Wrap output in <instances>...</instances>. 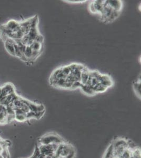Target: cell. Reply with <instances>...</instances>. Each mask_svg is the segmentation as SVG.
I'll list each match as a JSON object with an SVG mask.
<instances>
[{
    "mask_svg": "<svg viewBox=\"0 0 141 158\" xmlns=\"http://www.w3.org/2000/svg\"><path fill=\"white\" fill-rule=\"evenodd\" d=\"M39 142L42 145H61L65 142L63 139L57 134H49L40 137Z\"/></svg>",
    "mask_w": 141,
    "mask_h": 158,
    "instance_id": "6da1fadb",
    "label": "cell"
},
{
    "mask_svg": "<svg viewBox=\"0 0 141 158\" xmlns=\"http://www.w3.org/2000/svg\"><path fill=\"white\" fill-rule=\"evenodd\" d=\"M115 158H119L128 149V141L122 138H117L113 143Z\"/></svg>",
    "mask_w": 141,
    "mask_h": 158,
    "instance_id": "7a4b0ae2",
    "label": "cell"
},
{
    "mask_svg": "<svg viewBox=\"0 0 141 158\" xmlns=\"http://www.w3.org/2000/svg\"><path fill=\"white\" fill-rule=\"evenodd\" d=\"M73 152H74L73 148L71 145L64 142L58 145L55 154L59 158H66Z\"/></svg>",
    "mask_w": 141,
    "mask_h": 158,
    "instance_id": "3957f363",
    "label": "cell"
},
{
    "mask_svg": "<svg viewBox=\"0 0 141 158\" xmlns=\"http://www.w3.org/2000/svg\"><path fill=\"white\" fill-rule=\"evenodd\" d=\"M58 145H41L39 147L40 153L46 157L54 154L58 148Z\"/></svg>",
    "mask_w": 141,
    "mask_h": 158,
    "instance_id": "277c9868",
    "label": "cell"
},
{
    "mask_svg": "<svg viewBox=\"0 0 141 158\" xmlns=\"http://www.w3.org/2000/svg\"><path fill=\"white\" fill-rule=\"evenodd\" d=\"M25 101L29 107L30 111L31 112H45V107L43 104L35 103L27 99H25Z\"/></svg>",
    "mask_w": 141,
    "mask_h": 158,
    "instance_id": "5b68a950",
    "label": "cell"
},
{
    "mask_svg": "<svg viewBox=\"0 0 141 158\" xmlns=\"http://www.w3.org/2000/svg\"><path fill=\"white\" fill-rule=\"evenodd\" d=\"M1 98L0 100H1L2 98L7 96L9 94L15 93L14 86L13 85H12L11 83H6L3 87L1 88Z\"/></svg>",
    "mask_w": 141,
    "mask_h": 158,
    "instance_id": "8992f818",
    "label": "cell"
},
{
    "mask_svg": "<svg viewBox=\"0 0 141 158\" xmlns=\"http://www.w3.org/2000/svg\"><path fill=\"white\" fill-rule=\"evenodd\" d=\"M8 124V112L6 106L0 104V125Z\"/></svg>",
    "mask_w": 141,
    "mask_h": 158,
    "instance_id": "52a82bcc",
    "label": "cell"
},
{
    "mask_svg": "<svg viewBox=\"0 0 141 158\" xmlns=\"http://www.w3.org/2000/svg\"><path fill=\"white\" fill-rule=\"evenodd\" d=\"M15 120L19 122H23L28 120L27 113H24L21 110H15Z\"/></svg>",
    "mask_w": 141,
    "mask_h": 158,
    "instance_id": "ba28073f",
    "label": "cell"
},
{
    "mask_svg": "<svg viewBox=\"0 0 141 158\" xmlns=\"http://www.w3.org/2000/svg\"><path fill=\"white\" fill-rule=\"evenodd\" d=\"M45 112H29L27 113V118L28 120H29L32 118H35L36 120H39L43 116Z\"/></svg>",
    "mask_w": 141,
    "mask_h": 158,
    "instance_id": "9c48e42d",
    "label": "cell"
},
{
    "mask_svg": "<svg viewBox=\"0 0 141 158\" xmlns=\"http://www.w3.org/2000/svg\"><path fill=\"white\" fill-rule=\"evenodd\" d=\"M133 88L136 95L141 99V79L139 78L136 82L133 83Z\"/></svg>",
    "mask_w": 141,
    "mask_h": 158,
    "instance_id": "30bf717a",
    "label": "cell"
},
{
    "mask_svg": "<svg viewBox=\"0 0 141 158\" xmlns=\"http://www.w3.org/2000/svg\"><path fill=\"white\" fill-rule=\"evenodd\" d=\"M104 158H115L112 143H111V145H109V147L107 148V150L106 151Z\"/></svg>",
    "mask_w": 141,
    "mask_h": 158,
    "instance_id": "8fae6325",
    "label": "cell"
},
{
    "mask_svg": "<svg viewBox=\"0 0 141 158\" xmlns=\"http://www.w3.org/2000/svg\"><path fill=\"white\" fill-rule=\"evenodd\" d=\"M40 154H41V153H40V150H39V146L36 144L33 154H32V156L28 158H38V156H39Z\"/></svg>",
    "mask_w": 141,
    "mask_h": 158,
    "instance_id": "7c38bea8",
    "label": "cell"
},
{
    "mask_svg": "<svg viewBox=\"0 0 141 158\" xmlns=\"http://www.w3.org/2000/svg\"><path fill=\"white\" fill-rule=\"evenodd\" d=\"M66 2H71V3H82V2H86L87 1H65Z\"/></svg>",
    "mask_w": 141,
    "mask_h": 158,
    "instance_id": "4fadbf2b",
    "label": "cell"
},
{
    "mask_svg": "<svg viewBox=\"0 0 141 158\" xmlns=\"http://www.w3.org/2000/svg\"><path fill=\"white\" fill-rule=\"evenodd\" d=\"M0 158H4L3 156H2V155H1V154H0Z\"/></svg>",
    "mask_w": 141,
    "mask_h": 158,
    "instance_id": "5bb4252c",
    "label": "cell"
}]
</instances>
